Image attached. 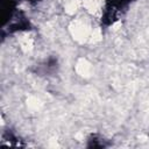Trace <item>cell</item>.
I'll return each mask as SVG.
<instances>
[{"instance_id": "1", "label": "cell", "mask_w": 149, "mask_h": 149, "mask_svg": "<svg viewBox=\"0 0 149 149\" xmlns=\"http://www.w3.org/2000/svg\"><path fill=\"white\" fill-rule=\"evenodd\" d=\"M71 31H72L73 37L76 40H78V41H84L88 36V30H87L86 26H84L80 22H76L74 23V27L71 28Z\"/></svg>"}, {"instance_id": "2", "label": "cell", "mask_w": 149, "mask_h": 149, "mask_svg": "<svg viewBox=\"0 0 149 149\" xmlns=\"http://www.w3.org/2000/svg\"><path fill=\"white\" fill-rule=\"evenodd\" d=\"M76 70H77V72L80 74V76H83V77H87L88 74H90V72H91V65H90V63L86 61V59H79L78 61V63H77V66H76Z\"/></svg>"}, {"instance_id": "3", "label": "cell", "mask_w": 149, "mask_h": 149, "mask_svg": "<svg viewBox=\"0 0 149 149\" xmlns=\"http://www.w3.org/2000/svg\"><path fill=\"white\" fill-rule=\"evenodd\" d=\"M78 6H79V2H78L77 0H71L70 2L66 3L65 10H66L69 14H72V13H74V12L78 9Z\"/></svg>"}, {"instance_id": "4", "label": "cell", "mask_w": 149, "mask_h": 149, "mask_svg": "<svg viewBox=\"0 0 149 149\" xmlns=\"http://www.w3.org/2000/svg\"><path fill=\"white\" fill-rule=\"evenodd\" d=\"M28 106L30 108H37L38 107V100L36 98H30L28 100Z\"/></svg>"}]
</instances>
